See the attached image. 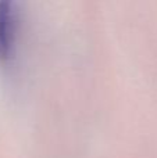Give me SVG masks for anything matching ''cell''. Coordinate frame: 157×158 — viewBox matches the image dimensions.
Returning a JSON list of instances; mask_svg holds the SVG:
<instances>
[{
    "mask_svg": "<svg viewBox=\"0 0 157 158\" xmlns=\"http://www.w3.org/2000/svg\"><path fill=\"white\" fill-rule=\"evenodd\" d=\"M17 33V10L10 0H0V60L11 56Z\"/></svg>",
    "mask_w": 157,
    "mask_h": 158,
    "instance_id": "1",
    "label": "cell"
}]
</instances>
